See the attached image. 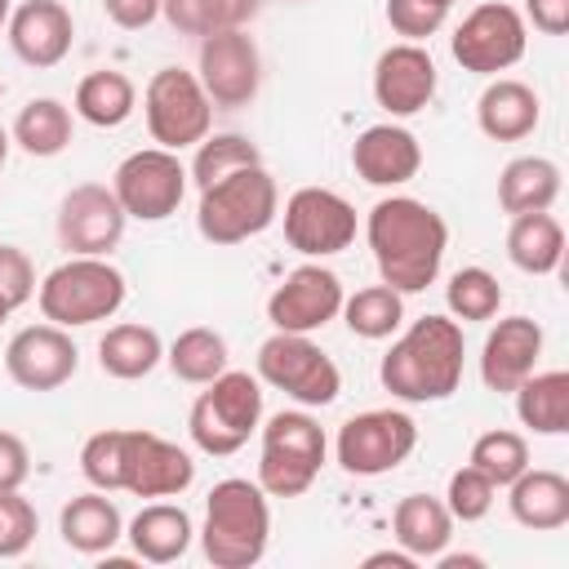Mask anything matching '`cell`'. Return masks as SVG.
Wrapping results in <instances>:
<instances>
[{"mask_svg": "<svg viewBox=\"0 0 569 569\" xmlns=\"http://www.w3.org/2000/svg\"><path fill=\"white\" fill-rule=\"evenodd\" d=\"M538 120H542V102L525 80L498 76L476 102V124L493 142H520L538 129Z\"/></svg>", "mask_w": 569, "mask_h": 569, "instance_id": "23", "label": "cell"}, {"mask_svg": "<svg viewBox=\"0 0 569 569\" xmlns=\"http://www.w3.org/2000/svg\"><path fill=\"white\" fill-rule=\"evenodd\" d=\"M244 164H262V151L244 138V133H204L196 142V160H191V182L196 187H213L218 178L244 169Z\"/></svg>", "mask_w": 569, "mask_h": 569, "instance_id": "37", "label": "cell"}, {"mask_svg": "<svg viewBox=\"0 0 569 569\" xmlns=\"http://www.w3.org/2000/svg\"><path fill=\"white\" fill-rule=\"evenodd\" d=\"M542 356V325L529 316H502L480 347V378L489 391H516Z\"/></svg>", "mask_w": 569, "mask_h": 569, "instance_id": "20", "label": "cell"}, {"mask_svg": "<svg viewBox=\"0 0 569 569\" xmlns=\"http://www.w3.org/2000/svg\"><path fill=\"white\" fill-rule=\"evenodd\" d=\"M445 4H453V0H445Z\"/></svg>", "mask_w": 569, "mask_h": 569, "instance_id": "54", "label": "cell"}, {"mask_svg": "<svg viewBox=\"0 0 569 569\" xmlns=\"http://www.w3.org/2000/svg\"><path fill=\"white\" fill-rule=\"evenodd\" d=\"M4 320H9V307H4V302H0V325H4Z\"/></svg>", "mask_w": 569, "mask_h": 569, "instance_id": "52", "label": "cell"}, {"mask_svg": "<svg viewBox=\"0 0 569 569\" xmlns=\"http://www.w3.org/2000/svg\"><path fill=\"white\" fill-rule=\"evenodd\" d=\"M382 565H391V569H418V556H409L405 547L400 551H373V556H365V569H382Z\"/></svg>", "mask_w": 569, "mask_h": 569, "instance_id": "48", "label": "cell"}, {"mask_svg": "<svg viewBox=\"0 0 569 569\" xmlns=\"http://www.w3.org/2000/svg\"><path fill=\"white\" fill-rule=\"evenodd\" d=\"M373 98L387 116H418L436 98V62L422 44L405 40L378 53L373 62Z\"/></svg>", "mask_w": 569, "mask_h": 569, "instance_id": "19", "label": "cell"}, {"mask_svg": "<svg viewBox=\"0 0 569 569\" xmlns=\"http://www.w3.org/2000/svg\"><path fill=\"white\" fill-rule=\"evenodd\" d=\"M342 280L320 267V262H302L293 267L267 298V320L284 333H316L325 329L338 311H342Z\"/></svg>", "mask_w": 569, "mask_h": 569, "instance_id": "17", "label": "cell"}, {"mask_svg": "<svg viewBox=\"0 0 569 569\" xmlns=\"http://www.w3.org/2000/svg\"><path fill=\"white\" fill-rule=\"evenodd\" d=\"M445 18H449V4L445 0H387L391 31L405 36V40H413V44L427 40V36H436L445 27Z\"/></svg>", "mask_w": 569, "mask_h": 569, "instance_id": "42", "label": "cell"}, {"mask_svg": "<svg viewBox=\"0 0 569 569\" xmlns=\"http://www.w3.org/2000/svg\"><path fill=\"white\" fill-rule=\"evenodd\" d=\"M258 378L276 391H284L289 400L307 405V409H325L338 400L342 391V373L338 365L307 338V333H284L276 329L262 347H258Z\"/></svg>", "mask_w": 569, "mask_h": 569, "instance_id": "8", "label": "cell"}, {"mask_svg": "<svg viewBox=\"0 0 569 569\" xmlns=\"http://www.w3.org/2000/svg\"><path fill=\"white\" fill-rule=\"evenodd\" d=\"M525 13L542 36H565L569 31V0H525Z\"/></svg>", "mask_w": 569, "mask_h": 569, "instance_id": "47", "label": "cell"}, {"mask_svg": "<svg viewBox=\"0 0 569 569\" xmlns=\"http://www.w3.org/2000/svg\"><path fill=\"white\" fill-rule=\"evenodd\" d=\"M284 240L307 258L342 253L356 240V209L329 187H298L284 200Z\"/></svg>", "mask_w": 569, "mask_h": 569, "instance_id": "14", "label": "cell"}, {"mask_svg": "<svg viewBox=\"0 0 569 569\" xmlns=\"http://www.w3.org/2000/svg\"><path fill=\"white\" fill-rule=\"evenodd\" d=\"M204 387L209 391H200L191 413H187V431H191L200 453L231 458V453H240L249 445V436L262 422V387L244 369H222Z\"/></svg>", "mask_w": 569, "mask_h": 569, "instance_id": "5", "label": "cell"}, {"mask_svg": "<svg viewBox=\"0 0 569 569\" xmlns=\"http://www.w3.org/2000/svg\"><path fill=\"white\" fill-rule=\"evenodd\" d=\"M200 89L209 93L213 111H240L258 98L262 84V53L244 27L200 36Z\"/></svg>", "mask_w": 569, "mask_h": 569, "instance_id": "12", "label": "cell"}, {"mask_svg": "<svg viewBox=\"0 0 569 569\" xmlns=\"http://www.w3.org/2000/svg\"><path fill=\"white\" fill-rule=\"evenodd\" d=\"M120 445H124V427H107V431H93L80 449V471L102 493L120 489Z\"/></svg>", "mask_w": 569, "mask_h": 569, "instance_id": "41", "label": "cell"}, {"mask_svg": "<svg viewBox=\"0 0 569 569\" xmlns=\"http://www.w3.org/2000/svg\"><path fill=\"white\" fill-rule=\"evenodd\" d=\"M258 9L262 0H160L164 22L182 36H213V31L244 27Z\"/></svg>", "mask_w": 569, "mask_h": 569, "instance_id": "35", "label": "cell"}, {"mask_svg": "<svg viewBox=\"0 0 569 569\" xmlns=\"http://www.w3.org/2000/svg\"><path fill=\"white\" fill-rule=\"evenodd\" d=\"M111 191L120 200V209L138 222H164L169 213H178L182 196H187V169L178 160V151L164 147H142L133 156H124L111 173Z\"/></svg>", "mask_w": 569, "mask_h": 569, "instance_id": "11", "label": "cell"}, {"mask_svg": "<svg viewBox=\"0 0 569 569\" xmlns=\"http://www.w3.org/2000/svg\"><path fill=\"white\" fill-rule=\"evenodd\" d=\"M511 396H516V413L529 431H538V436L569 431V373L565 369H547V373L533 369Z\"/></svg>", "mask_w": 569, "mask_h": 569, "instance_id": "31", "label": "cell"}, {"mask_svg": "<svg viewBox=\"0 0 569 569\" xmlns=\"http://www.w3.org/2000/svg\"><path fill=\"white\" fill-rule=\"evenodd\" d=\"M436 560H440V569H480L485 565V556H445V551Z\"/></svg>", "mask_w": 569, "mask_h": 569, "instance_id": "49", "label": "cell"}, {"mask_svg": "<svg viewBox=\"0 0 569 569\" xmlns=\"http://www.w3.org/2000/svg\"><path fill=\"white\" fill-rule=\"evenodd\" d=\"M342 320L356 338H391L405 320V293H396L391 284H369V289H356L351 298H342Z\"/></svg>", "mask_w": 569, "mask_h": 569, "instance_id": "36", "label": "cell"}, {"mask_svg": "<svg viewBox=\"0 0 569 569\" xmlns=\"http://www.w3.org/2000/svg\"><path fill=\"white\" fill-rule=\"evenodd\" d=\"M164 360H169V369H173L178 382L204 387V382H213V378L227 369V338H222L218 329H204V325L182 329V333L169 342Z\"/></svg>", "mask_w": 569, "mask_h": 569, "instance_id": "34", "label": "cell"}, {"mask_svg": "<svg viewBox=\"0 0 569 569\" xmlns=\"http://www.w3.org/2000/svg\"><path fill=\"white\" fill-rule=\"evenodd\" d=\"M382 387L405 405H431L462 382V325L449 316L413 320L378 365Z\"/></svg>", "mask_w": 569, "mask_h": 569, "instance_id": "2", "label": "cell"}, {"mask_svg": "<svg viewBox=\"0 0 569 569\" xmlns=\"http://www.w3.org/2000/svg\"><path fill=\"white\" fill-rule=\"evenodd\" d=\"M351 169L369 187H400V182L418 178L422 147L405 124H369L351 142Z\"/></svg>", "mask_w": 569, "mask_h": 569, "instance_id": "22", "label": "cell"}, {"mask_svg": "<svg viewBox=\"0 0 569 569\" xmlns=\"http://www.w3.org/2000/svg\"><path fill=\"white\" fill-rule=\"evenodd\" d=\"M27 476H31V453H27L22 436L0 431V493L22 489V485H27Z\"/></svg>", "mask_w": 569, "mask_h": 569, "instance_id": "45", "label": "cell"}, {"mask_svg": "<svg viewBox=\"0 0 569 569\" xmlns=\"http://www.w3.org/2000/svg\"><path fill=\"white\" fill-rule=\"evenodd\" d=\"M445 302H449L453 320H462V325H467V320H493L498 307H502V284H498V276L485 271V267H462V271L449 276Z\"/></svg>", "mask_w": 569, "mask_h": 569, "instance_id": "38", "label": "cell"}, {"mask_svg": "<svg viewBox=\"0 0 569 569\" xmlns=\"http://www.w3.org/2000/svg\"><path fill=\"white\" fill-rule=\"evenodd\" d=\"M164 360V342L151 325H111L98 342V365L107 378H120V382H133V378H147L156 365Z\"/></svg>", "mask_w": 569, "mask_h": 569, "instance_id": "30", "label": "cell"}, {"mask_svg": "<svg viewBox=\"0 0 569 569\" xmlns=\"http://www.w3.org/2000/svg\"><path fill=\"white\" fill-rule=\"evenodd\" d=\"M4 160H9V133L0 129V169H4Z\"/></svg>", "mask_w": 569, "mask_h": 569, "instance_id": "50", "label": "cell"}, {"mask_svg": "<svg viewBox=\"0 0 569 569\" xmlns=\"http://www.w3.org/2000/svg\"><path fill=\"white\" fill-rule=\"evenodd\" d=\"M418 445V422L405 409H365L338 427L333 453L347 476H387Z\"/></svg>", "mask_w": 569, "mask_h": 569, "instance_id": "10", "label": "cell"}, {"mask_svg": "<svg viewBox=\"0 0 569 569\" xmlns=\"http://www.w3.org/2000/svg\"><path fill=\"white\" fill-rule=\"evenodd\" d=\"M267 538H271V507L262 485L240 476L218 480L204 502V529H200L204 560L213 569H249L267 556Z\"/></svg>", "mask_w": 569, "mask_h": 569, "instance_id": "3", "label": "cell"}, {"mask_svg": "<svg viewBox=\"0 0 569 569\" xmlns=\"http://www.w3.org/2000/svg\"><path fill=\"white\" fill-rule=\"evenodd\" d=\"M365 240L373 249L382 284H391L396 293H422L440 276L449 227L431 204L413 196H382L365 218Z\"/></svg>", "mask_w": 569, "mask_h": 569, "instance_id": "1", "label": "cell"}, {"mask_svg": "<svg viewBox=\"0 0 569 569\" xmlns=\"http://www.w3.org/2000/svg\"><path fill=\"white\" fill-rule=\"evenodd\" d=\"M0 93H4V80H0Z\"/></svg>", "mask_w": 569, "mask_h": 569, "instance_id": "53", "label": "cell"}, {"mask_svg": "<svg viewBox=\"0 0 569 569\" xmlns=\"http://www.w3.org/2000/svg\"><path fill=\"white\" fill-rule=\"evenodd\" d=\"M196 480V462L187 449L156 431H124L120 445V489L133 498H178Z\"/></svg>", "mask_w": 569, "mask_h": 569, "instance_id": "16", "label": "cell"}, {"mask_svg": "<svg viewBox=\"0 0 569 569\" xmlns=\"http://www.w3.org/2000/svg\"><path fill=\"white\" fill-rule=\"evenodd\" d=\"M124 222L129 213L102 182H80L58 204V240L76 258H107L124 240Z\"/></svg>", "mask_w": 569, "mask_h": 569, "instance_id": "15", "label": "cell"}, {"mask_svg": "<svg viewBox=\"0 0 569 569\" xmlns=\"http://www.w3.org/2000/svg\"><path fill=\"white\" fill-rule=\"evenodd\" d=\"M36 538V507L22 498V489L0 493V560H13Z\"/></svg>", "mask_w": 569, "mask_h": 569, "instance_id": "43", "label": "cell"}, {"mask_svg": "<svg viewBox=\"0 0 569 569\" xmlns=\"http://www.w3.org/2000/svg\"><path fill=\"white\" fill-rule=\"evenodd\" d=\"M525 44H529L525 18L511 4H498V0L476 4L458 22V31L449 40L458 67L462 71H476V76H498V71L516 67L525 58Z\"/></svg>", "mask_w": 569, "mask_h": 569, "instance_id": "13", "label": "cell"}, {"mask_svg": "<svg viewBox=\"0 0 569 569\" xmlns=\"http://www.w3.org/2000/svg\"><path fill=\"white\" fill-rule=\"evenodd\" d=\"M76 365L80 351L62 325H27L4 347V373L22 391H58L62 382H71Z\"/></svg>", "mask_w": 569, "mask_h": 569, "instance_id": "18", "label": "cell"}, {"mask_svg": "<svg viewBox=\"0 0 569 569\" xmlns=\"http://www.w3.org/2000/svg\"><path fill=\"white\" fill-rule=\"evenodd\" d=\"M560 196V164L547 156H516L498 173V204L516 213H542Z\"/></svg>", "mask_w": 569, "mask_h": 569, "instance_id": "28", "label": "cell"}, {"mask_svg": "<svg viewBox=\"0 0 569 569\" xmlns=\"http://www.w3.org/2000/svg\"><path fill=\"white\" fill-rule=\"evenodd\" d=\"M329 440L325 427L302 409H280L262 427V458H258V485L267 498H302L320 467H325Z\"/></svg>", "mask_w": 569, "mask_h": 569, "instance_id": "6", "label": "cell"}, {"mask_svg": "<svg viewBox=\"0 0 569 569\" xmlns=\"http://www.w3.org/2000/svg\"><path fill=\"white\" fill-rule=\"evenodd\" d=\"M102 13L124 27V31H138V27H151L160 18V0H102Z\"/></svg>", "mask_w": 569, "mask_h": 569, "instance_id": "46", "label": "cell"}, {"mask_svg": "<svg viewBox=\"0 0 569 569\" xmlns=\"http://www.w3.org/2000/svg\"><path fill=\"white\" fill-rule=\"evenodd\" d=\"M391 529H396V542H400L409 556L436 560V556L449 547V538H453V516H449V507H445L440 498H431V493H409V498L396 502Z\"/></svg>", "mask_w": 569, "mask_h": 569, "instance_id": "27", "label": "cell"}, {"mask_svg": "<svg viewBox=\"0 0 569 569\" xmlns=\"http://www.w3.org/2000/svg\"><path fill=\"white\" fill-rule=\"evenodd\" d=\"M142 111H147L151 138H156L164 151L196 147V142L209 133V124H213V102H209V93L200 89L196 71H182V67H160V71L147 80Z\"/></svg>", "mask_w": 569, "mask_h": 569, "instance_id": "9", "label": "cell"}, {"mask_svg": "<svg viewBox=\"0 0 569 569\" xmlns=\"http://www.w3.org/2000/svg\"><path fill=\"white\" fill-rule=\"evenodd\" d=\"M191 533H196L191 529V516L182 507H173V502H147L129 520V529H124L133 556L147 560V565H173V560H182L187 547H191Z\"/></svg>", "mask_w": 569, "mask_h": 569, "instance_id": "25", "label": "cell"}, {"mask_svg": "<svg viewBox=\"0 0 569 569\" xmlns=\"http://www.w3.org/2000/svg\"><path fill=\"white\" fill-rule=\"evenodd\" d=\"M507 258L525 276H551L565 258V227L542 209V213H516L507 227Z\"/></svg>", "mask_w": 569, "mask_h": 569, "instance_id": "29", "label": "cell"}, {"mask_svg": "<svg viewBox=\"0 0 569 569\" xmlns=\"http://www.w3.org/2000/svg\"><path fill=\"white\" fill-rule=\"evenodd\" d=\"M13 142L36 160L62 156L71 147V111L58 98H31L13 120Z\"/></svg>", "mask_w": 569, "mask_h": 569, "instance_id": "33", "label": "cell"}, {"mask_svg": "<svg viewBox=\"0 0 569 569\" xmlns=\"http://www.w3.org/2000/svg\"><path fill=\"white\" fill-rule=\"evenodd\" d=\"M58 533H62V542H67L71 551H80V556H102V551H111V547L124 538V520H120V507H116L102 489H93V493H80V498H71V502L62 507Z\"/></svg>", "mask_w": 569, "mask_h": 569, "instance_id": "26", "label": "cell"}, {"mask_svg": "<svg viewBox=\"0 0 569 569\" xmlns=\"http://www.w3.org/2000/svg\"><path fill=\"white\" fill-rule=\"evenodd\" d=\"M124 276L107 258H67L40 280V311L49 325L84 329L98 320H111L124 307Z\"/></svg>", "mask_w": 569, "mask_h": 569, "instance_id": "7", "label": "cell"}, {"mask_svg": "<svg viewBox=\"0 0 569 569\" xmlns=\"http://www.w3.org/2000/svg\"><path fill=\"white\" fill-rule=\"evenodd\" d=\"M471 467L485 471L498 489H507L525 467H529V445L520 431H485L476 445H471Z\"/></svg>", "mask_w": 569, "mask_h": 569, "instance_id": "39", "label": "cell"}, {"mask_svg": "<svg viewBox=\"0 0 569 569\" xmlns=\"http://www.w3.org/2000/svg\"><path fill=\"white\" fill-rule=\"evenodd\" d=\"M138 107V89L124 71H89L76 84V116L98 129H120Z\"/></svg>", "mask_w": 569, "mask_h": 569, "instance_id": "32", "label": "cell"}, {"mask_svg": "<svg viewBox=\"0 0 569 569\" xmlns=\"http://www.w3.org/2000/svg\"><path fill=\"white\" fill-rule=\"evenodd\" d=\"M280 213L276 178L262 164H244L213 187H200L196 227L209 244H240L249 236H262Z\"/></svg>", "mask_w": 569, "mask_h": 569, "instance_id": "4", "label": "cell"}, {"mask_svg": "<svg viewBox=\"0 0 569 569\" xmlns=\"http://www.w3.org/2000/svg\"><path fill=\"white\" fill-rule=\"evenodd\" d=\"M9 22V0H0V27Z\"/></svg>", "mask_w": 569, "mask_h": 569, "instance_id": "51", "label": "cell"}, {"mask_svg": "<svg viewBox=\"0 0 569 569\" xmlns=\"http://www.w3.org/2000/svg\"><path fill=\"white\" fill-rule=\"evenodd\" d=\"M36 293V267L18 244H0V302L13 311L22 302H31Z\"/></svg>", "mask_w": 569, "mask_h": 569, "instance_id": "44", "label": "cell"}, {"mask_svg": "<svg viewBox=\"0 0 569 569\" xmlns=\"http://www.w3.org/2000/svg\"><path fill=\"white\" fill-rule=\"evenodd\" d=\"M71 40H76V22L62 0H22L9 13V44L36 71L58 67L71 53Z\"/></svg>", "mask_w": 569, "mask_h": 569, "instance_id": "21", "label": "cell"}, {"mask_svg": "<svg viewBox=\"0 0 569 569\" xmlns=\"http://www.w3.org/2000/svg\"><path fill=\"white\" fill-rule=\"evenodd\" d=\"M493 498H498V485H493L485 471H476L471 462H467V467H458V471L449 476L445 507H449V516H453V520H462V525L485 520V516H489V507H493Z\"/></svg>", "mask_w": 569, "mask_h": 569, "instance_id": "40", "label": "cell"}, {"mask_svg": "<svg viewBox=\"0 0 569 569\" xmlns=\"http://www.w3.org/2000/svg\"><path fill=\"white\" fill-rule=\"evenodd\" d=\"M511 520L525 525V529H538V533H551V529H565L569 525V480L560 471H547V467H525L511 485Z\"/></svg>", "mask_w": 569, "mask_h": 569, "instance_id": "24", "label": "cell"}]
</instances>
